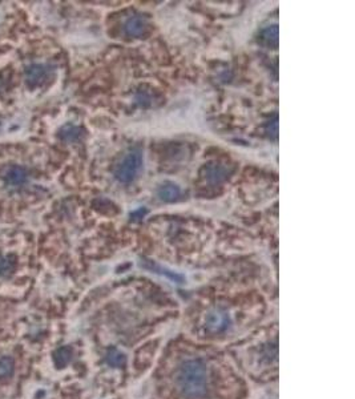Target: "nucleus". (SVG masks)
Masks as SVG:
<instances>
[{"label": "nucleus", "instance_id": "5", "mask_svg": "<svg viewBox=\"0 0 355 399\" xmlns=\"http://www.w3.org/2000/svg\"><path fill=\"white\" fill-rule=\"evenodd\" d=\"M4 181L7 182V185L19 186L23 185L27 181V172L23 167L14 165L10 167L4 173Z\"/></svg>", "mask_w": 355, "mask_h": 399}, {"label": "nucleus", "instance_id": "10", "mask_svg": "<svg viewBox=\"0 0 355 399\" xmlns=\"http://www.w3.org/2000/svg\"><path fill=\"white\" fill-rule=\"evenodd\" d=\"M71 356H72V352H71L70 347H60L57 352L55 353V363L56 366L62 369L70 362Z\"/></svg>", "mask_w": 355, "mask_h": 399}, {"label": "nucleus", "instance_id": "7", "mask_svg": "<svg viewBox=\"0 0 355 399\" xmlns=\"http://www.w3.org/2000/svg\"><path fill=\"white\" fill-rule=\"evenodd\" d=\"M45 73H47V69L44 68L43 66H32L30 68L27 69V81L31 84V85H36L41 81V80L45 77Z\"/></svg>", "mask_w": 355, "mask_h": 399}, {"label": "nucleus", "instance_id": "6", "mask_svg": "<svg viewBox=\"0 0 355 399\" xmlns=\"http://www.w3.org/2000/svg\"><path fill=\"white\" fill-rule=\"evenodd\" d=\"M180 194H181V189L174 182L166 181L162 185L158 186L157 189V196L164 203H173V201H176L180 197Z\"/></svg>", "mask_w": 355, "mask_h": 399}, {"label": "nucleus", "instance_id": "1", "mask_svg": "<svg viewBox=\"0 0 355 399\" xmlns=\"http://www.w3.org/2000/svg\"><path fill=\"white\" fill-rule=\"evenodd\" d=\"M179 386L187 396L197 398L205 391L206 370L198 361H188L179 373Z\"/></svg>", "mask_w": 355, "mask_h": 399}, {"label": "nucleus", "instance_id": "11", "mask_svg": "<svg viewBox=\"0 0 355 399\" xmlns=\"http://www.w3.org/2000/svg\"><path fill=\"white\" fill-rule=\"evenodd\" d=\"M14 359L11 357H3L0 358V378H7L14 373Z\"/></svg>", "mask_w": 355, "mask_h": 399}, {"label": "nucleus", "instance_id": "12", "mask_svg": "<svg viewBox=\"0 0 355 399\" xmlns=\"http://www.w3.org/2000/svg\"><path fill=\"white\" fill-rule=\"evenodd\" d=\"M262 39H264V41H266L269 45H271V41L274 44H277V41H278V27L277 26L267 27L264 32H262Z\"/></svg>", "mask_w": 355, "mask_h": 399}, {"label": "nucleus", "instance_id": "8", "mask_svg": "<svg viewBox=\"0 0 355 399\" xmlns=\"http://www.w3.org/2000/svg\"><path fill=\"white\" fill-rule=\"evenodd\" d=\"M16 261L11 256H3L0 254V277H4L15 269Z\"/></svg>", "mask_w": 355, "mask_h": 399}, {"label": "nucleus", "instance_id": "9", "mask_svg": "<svg viewBox=\"0 0 355 399\" xmlns=\"http://www.w3.org/2000/svg\"><path fill=\"white\" fill-rule=\"evenodd\" d=\"M106 362L108 365L113 367H121L124 366L125 362H127V357L120 353L116 348H112L109 353H108V357H106Z\"/></svg>", "mask_w": 355, "mask_h": 399}, {"label": "nucleus", "instance_id": "13", "mask_svg": "<svg viewBox=\"0 0 355 399\" xmlns=\"http://www.w3.org/2000/svg\"><path fill=\"white\" fill-rule=\"evenodd\" d=\"M80 129L76 127H72V125H67L64 129L62 131V136L66 140H75V138H77L79 136H80Z\"/></svg>", "mask_w": 355, "mask_h": 399}, {"label": "nucleus", "instance_id": "3", "mask_svg": "<svg viewBox=\"0 0 355 399\" xmlns=\"http://www.w3.org/2000/svg\"><path fill=\"white\" fill-rule=\"evenodd\" d=\"M141 266H143L144 269H148V270H150L152 273H157V274L165 276L166 278H169L170 281H173V282H176V283L185 282V278H184V276H181V274H179V273H176V272H173V270H169V269H166V268H162L161 265H157V264H154V262L150 261V260H141Z\"/></svg>", "mask_w": 355, "mask_h": 399}, {"label": "nucleus", "instance_id": "4", "mask_svg": "<svg viewBox=\"0 0 355 399\" xmlns=\"http://www.w3.org/2000/svg\"><path fill=\"white\" fill-rule=\"evenodd\" d=\"M148 28V22L147 19L141 16V15H137V16H132L129 18L125 23L124 29L125 33L128 36H141Z\"/></svg>", "mask_w": 355, "mask_h": 399}, {"label": "nucleus", "instance_id": "2", "mask_svg": "<svg viewBox=\"0 0 355 399\" xmlns=\"http://www.w3.org/2000/svg\"><path fill=\"white\" fill-rule=\"evenodd\" d=\"M143 152L140 149H132L125 155L124 159L121 160V163L116 167L114 177L123 184H129L137 178V176L143 169Z\"/></svg>", "mask_w": 355, "mask_h": 399}]
</instances>
